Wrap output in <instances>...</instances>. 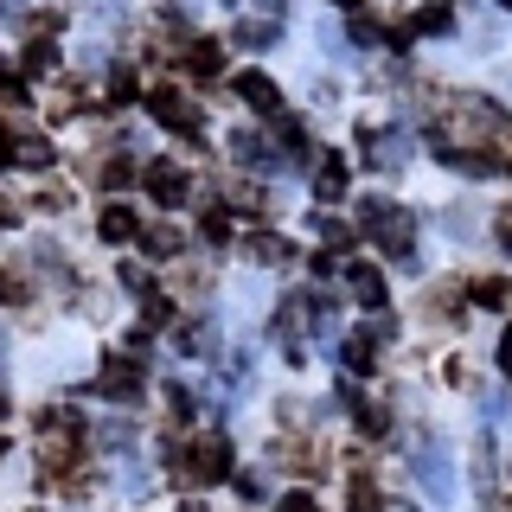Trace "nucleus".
Returning a JSON list of instances; mask_svg holds the SVG:
<instances>
[{
  "label": "nucleus",
  "instance_id": "nucleus-1",
  "mask_svg": "<svg viewBox=\"0 0 512 512\" xmlns=\"http://www.w3.org/2000/svg\"><path fill=\"white\" fill-rule=\"evenodd\" d=\"M359 231L372 237V244L391 256L397 269H416V224L404 205H391V199H359Z\"/></svg>",
  "mask_w": 512,
  "mask_h": 512
},
{
  "label": "nucleus",
  "instance_id": "nucleus-2",
  "mask_svg": "<svg viewBox=\"0 0 512 512\" xmlns=\"http://www.w3.org/2000/svg\"><path fill=\"white\" fill-rule=\"evenodd\" d=\"M173 474H180L186 487H218V480H231V448H224V436H199L173 461Z\"/></svg>",
  "mask_w": 512,
  "mask_h": 512
},
{
  "label": "nucleus",
  "instance_id": "nucleus-3",
  "mask_svg": "<svg viewBox=\"0 0 512 512\" xmlns=\"http://www.w3.org/2000/svg\"><path fill=\"white\" fill-rule=\"evenodd\" d=\"M148 116H154L160 128H173V135H186V141L205 135V116H199V109H192L173 84H154V90H148Z\"/></svg>",
  "mask_w": 512,
  "mask_h": 512
},
{
  "label": "nucleus",
  "instance_id": "nucleus-4",
  "mask_svg": "<svg viewBox=\"0 0 512 512\" xmlns=\"http://www.w3.org/2000/svg\"><path fill=\"white\" fill-rule=\"evenodd\" d=\"M96 384H103V397H116V404H135V397H141V359H135V352H109L103 372H96Z\"/></svg>",
  "mask_w": 512,
  "mask_h": 512
},
{
  "label": "nucleus",
  "instance_id": "nucleus-5",
  "mask_svg": "<svg viewBox=\"0 0 512 512\" xmlns=\"http://www.w3.org/2000/svg\"><path fill=\"white\" fill-rule=\"evenodd\" d=\"M410 468H416V480H423V487L436 493V500H448V493H455V474H448V455H442L436 442H423V448H416V461H410Z\"/></svg>",
  "mask_w": 512,
  "mask_h": 512
},
{
  "label": "nucleus",
  "instance_id": "nucleus-6",
  "mask_svg": "<svg viewBox=\"0 0 512 512\" xmlns=\"http://www.w3.org/2000/svg\"><path fill=\"white\" fill-rule=\"evenodd\" d=\"M346 180H352L346 154H320V160H314V199H320V205H340V199H346Z\"/></svg>",
  "mask_w": 512,
  "mask_h": 512
},
{
  "label": "nucleus",
  "instance_id": "nucleus-7",
  "mask_svg": "<svg viewBox=\"0 0 512 512\" xmlns=\"http://www.w3.org/2000/svg\"><path fill=\"white\" fill-rule=\"evenodd\" d=\"M378 340H391V320H378V327L372 333H352V340L340 346V365H346V372H372V352H378Z\"/></svg>",
  "mask_w": 512,
  "mask_h": 512
},
{
  "label": "nucleus",
  "instance_id": "nucleus-8",
  "mask_svg": "<svg viewBox=\"0 0 512 512\" xmlns=\"http://www.w3.org/2000/svg\"><path fill=\"white\" fill-rule=\"evenodd\" d=\"M237 96H244V103L256 109V116H282V90L269 84L263 71H244V77H237Z\"/></svg>",
  "mask_w": 512,
  "mask_h": 512
},
{
  "label": "nucleus",
  "instance_id": "nucleus-9",
  "mask_svg": "<svg viewBox=\"0 0 512 512\" xmlns=\"http://www.w3.org/2000/svg\"><path fill=\"white\" fill-rule=\"evenodd\" d=\"M148 192L160 205H186V173L173 167V160H154V167H148Z\"/></svg>",
  "mask_w": 512,
  "mask_h": 512
},
{
  "label": "nucleus",
  "instance_id": "nucleus-10",
  "mask_svg": "<svg viewBox=\"0 0 512 512\" xmlns=\"http://www.w3.org/2000/svg\"><path fill=\"white\" fill-rule=\"evenodd\" d=\"M96 237H103V244H128V237H141V224H135V212H128V205H103Z\"/></svg>",
  "mask_w": 512,
  "mask_h": 512
},
{
  "label": "nucleus",
  "instance_id": "nucleus-11",
  "mask_svg": "<svg viewBox=\"0 0 512 512\" xmlns=\"http://www.w3.org/2000/svg\"><path fill=\"white\" fill-rule=\"evenodd\" d=\"M346 282H352V301H365L372 314L384 308V276H378L372 263H352V276H346Z\"/></svg>",
  "mask_w": 512,
  "mask_h": 512
},
{
  "label": "nucleus",
  "instance_id": "nucleus-12",
  "mask_svg": "<svg viewBox=\"0 0 512 512\" xmlns=\"http://www.w3.org/2000/svg\"><path fill=\"white\" fill-rule=\"evenodd\" d=\"M186 71H192V77H224V45L192 39V45H186Z\"/></svg>",
  "mask_w": 512,
  "mask_h": 512
},
{
  "label": "nucleus",
  "instance_id": "nucleus-13",
  "mask_svg": "<svg viewBox=\"0 0 512 512\" xmlns=\"http://www.w3.org/2000/svg\"><path fill=\"white\" fill-rule=\"evenodd\" d=\"M288 256H295V250H288V237H276V231H256L250 237V263L276 269V263H288Z\"/></svg>",
  "mask_w": 512,
  "mask_h": 512
},
{
  "label": "nucleus",
  "instance_id": "nucleus-14",
  "mask_svg": "<svg viewBox=\"0 0 512 512\" xmlns=\"http://www.w3.org/2000/svg\"><path fill=\"white\" fill-rule=\"evenodd\" d=\"M13 160H20V167H52L58 148L45 135H20V141H13Z\"/></svg>",
  "mask_w": 512,
  "mask_h": 512
},
{
  "label": "nucleus",
  "instance_id": "nucleus-15",
  "mask_svg": "<svg viewBox=\"0 0 512 512\" xmlns=\"http://www.w3.org/2000/svg\"><path fill=\"white\" fill-rule=\"evenodd\" d=\"M231 154L244 160V167H269V160H276V154H269V141L250 135V128H237V135H231Z\"/></svg>",
  "mask_w": 512,
  "mask_h": 512
},
{
  "label": "nucleus",
  "instance_id": "nucleus-16",
  "mask_svg": "<svg viewBox=\"0 0 512 512\" xmlns=\"http://www.w3.org/2000/svg\"><path fill=\"white\" fill-rule=\"evenodd\" d=\"M141 250H148V256H180L186 237L173 231V224H148V231H141Z\"/></svg>",
  "mask_w": 512,
  "mask_h": 512
},
{
  "label": "nucleus",
  "instance_id": "nucleus-17",
  "mask_svg": "<svg viewBox=\"0 0 512 512\" xmlns=\"http://www.w3.org/2000/svg\"><path fill=\"white\" fill-rule=\"evenodd\" d=\"M231 39H237V45H256V52H263V45H276V20H256V13H250V20H237Z\"/></svg>",
  "mask_w": 512,
  "mask_h": 512
},
{
  "label": "nucleus",
  "instance_id": "nucleus-18",
  "mask_svg": "<svg viewBox=\"0 0 512 512\" xmlns=\"http://www.w3.org/2000/svg\"><path fill=\"white\" fill-rule=\"evenodd\" d=\"M410 32H455V7H448V0H436V7H423L410 20Z\"/></svg>",
  "mask_w": 512,
  "mask_h": 512
},
{
  "label": "nucleus",
  "instance_id": "nucleus-19",
  "mask_svg": "<svg viewBox=\"0 0 512 512\" xmlns=\"http://www.w3.org/2000/svg\"><path fill=\"white\" fill-rule=\"evenodd\" d=\"M212 346H218L212 327H199V320H192V327H180V352H186V359H199V352L212 359Z\"/></svg>",
  "mask_w": 512,
  "mask_h": 512
},
{
  "label": "nucleus",
  "instance_id": "nucleus-20",
  "mask_svg": "<svg viewBox=\"0 0 512 512\" xmlns=\"http://www.w3.org/2000/svg\"><path fill=\"white\" fill-rule=\"evenodd\" d=\"M468 295H474V308H506V282L500 276H474Z\"/></svg>",
  "mask_w": 512,
  "mask_h": 512
},
{
  "label": "nucleus",
  "instance_id": "nucleus-21",
  "mask_svg": "<svg viewBox=\"0 0 512 512\" xmlns=\"http://www.w3.org/2000/svg\"><path fill=\"white\" fill-rule=\"evenodd\" d=\"M352 39H359V45H378V39H391V26H378L372 13H352Z\"/></svg>",
  "mask_w": 512,
  "mask_h": 512
},
{
  "label": "nucleus",
  "instance_id": "nucleus-22",
  "mask_svg": "<svg viewBox=\"0 0 512 512\" xmlns=\"http://www.w3.org/2000/svg\"><path fill=\"white\" fill-rule=\"evenodd\" d=\"M45 71H52V45L32 39V45H26V77H45Z\"/></svg>",
  "mask_w": 512,
  "mask_h": 512
},
{
  "label": "nucleus",
  "instance_id": "nucleus-23",
  "mask_svg": "<svg viewBox=\"0 0 512 512\" xmlns=\"http://www.w3.org/2000/svg\"><path fill=\"white\" fill-rule=\"evenodd\" d=\"M352 512H384V500H378V493H372V480H352Z\"/></svg>",
  "mask_w": 512,
  "mask_h": 512
},
{
  "label": "nucleus",
  "instance_id": "nucleus-24",
  "mask_svg": "<svg viewBox=\"0 0 512 512\" xmlns=\"http://www.w3.org/2000/svg\"><path fill=\"white\" fill-rule=\"evenodd\" d=\"M359 429H365V436H384V429H391V416H384V404H359Z\"/></svg>",
  "mask_w": 512,
  "mask_h": 512
},
{
  "label": "nucleus",
  "instance_id": "nucleus-25",
  "mask_svg": "<svg viewBox=\"0 0 512 512\" xmlns=\"http://www.w3.org/2000/svg\"><path fill=\"white\" fill-rule=\"evenodd\" d=\"M199 237H205V244H224V237H231V218H224V212H205Z\"/></svg>",
  "mask_w": 512,
  "mask_h": 512
},
{
  "label": "nucleus",
  "instance_id": "nucleus-26",
  "mask_svg": "<svg viewBox=\"0 0 512 512\" xmlns=\"http://www.w3.org/2000/svg\"><path fill=\"white\" fill-rule=\"evenodd\" d=\"M276 128H282V141H288V148H308V122H295V116H282Z\"/></svg>",
  "mask_w": 512,
  "mask_h": 512
},
{
  "label": "nucleus",
  "instance_id": "nucleus-27",
  "mask_svg": "<svg viewBox=\"0 0 512 512\" xmlns=\"http://www.w3.org/2000/svg\"><path fill=\"white\" fill-rule=\"evenodd\" d=\"M109 96H116V103H135V77H128V71H109Z\"/></svg>",
  "mask_w": 512,
  "mask_h": 512
},
{
  "label": "nucleus",
  "instance_id": "nucleus-28",
  "mask_svg": "<svg viewBox=\"0 0 512 512\" xmlns=\"http://www.w3.org/2000/svg\"><path fill=\"white\" fill-rule=\"evenodd\" d=\"M128 180H135V167H128V160H109V167H103V186H128Z\"/></svg>",
  "mask_w": 512,
  "mask_h": 512
},
{
  "label": "nucleus",
  "instance_id": "nucleus-29",
  "mask_svg": "<svg viewBox=\"0 0 512 512\" xmlns=\"http://www.w3.org/2000/svg\"><path fill=\"white\" fill-rule=\"evenodd\" d=\"M122 288H135V295H148V269H141V263H122Z\"/></svg>",
  "mask_w": 512,
  "mask_h": 512
},
{
  "label": "nucleus",
  "instance_id": "nucleus-30",
  "mask_svg": "<svg viewBox=\"0 0 512 512\" xmlns=\"http://www.w3.org/2000/svg\"><path fill=\"white\" fill-rule=\"evenodd\" d=\"M231 480H237V493H244V500H263V493H269L263 474H231Z\"/></svg>",
  "mask_w": 512,
  "mask_h": 512
},
{
  "label": "nucleus",
  "instance_id": "nucleus-31",
  "mask_svg": "<svg viewBox=\"0 0 512 512\" xmlns=\"http://www.w3.org/2000/svg\"><path fill=\"white\" fill-rule=\"evenodd\" d=\"M167 404H173V416H192V391L186 384H167Z\"/></svg>",
  "mask_w": 512,
  "mask_h": 512
},
{
  "label": "nucleus",
  "instance_id": "nucleus-32",
  "mask_svg": "<svg viewBox=\"0 0 512 512\" xmlns=\"http://www.w3.org/2000/svg\"><path fill=\"white\" fill-rule=\"evenodd\" d=\"M0 103H26V84H20V77L0 71Z\"/></svg>",
  "mask_w": 512,
  "mask_h": 512
},
{
  "label": "nucleus",
  "instance_id": "nucleus-33",
  "mask_svg": "<svg viewBox=\"0 0 512 512\" xmlns=\"http://www.w3.org/2000/svg\"><path fill=\"white\" fill-rule=\"evenodd\" d=\"M276 512H320V506H314V493H288Z\"/></svg>",
  "mask_w": 512,
  "mask_h": 512
},
{
  "label": "nucleus",
  "instance_id": "nucleus-34",
  "mask_svg": "<svg viewBox=\"0 0 512 512\" xmlns=\"http://www.w3.org/2000/svg\"><path fill=\"white\" fill-rule=\"evenodd\" d=\"M500 372L512 378V327H506V340H500Z\"/></svg>",
  "mask_w": 512,
  "mask_h": 512
},
{
  "label": "nucleus",
  "instance_id": "nucleus-35",
  "mask_svg": "<svg viewBox=\"0 0 512 512\" xmlns=\"http://www.w3.org/2000/svg\"><path fill=\"white\" fill-rule=\"evenodd\" d=\"M263 7V20H282V0H256Z\"/></svg>",
  "mask_w": 512,
  "mask_h": 512
},
{
  "label": "nucleus",
  "instance_id": "nucleus-36",
  "mask_svg": "<svg viewBox=\"0 0 512 512\" xmlns=\"http://www.w3.org/2000/svg\"><path fill=\"white\" fill-rule=\"evenodd\" d=\"M0 224H7V199H0Z\"/></svg>",
  "mask_w": 512,
  "mask_h": 512
},
{
  "label": "nucleus",
  "instance_id": "nucleus-37",
  "mask_svg": "<svg viewBox=\"0 0 512 512\" xmlns=\"http://www.w3.org/2000/svg\"><path fill=\"white\" fill-rule=\"evenodd\" d=\"M384 512H410V506H384Z\"/></svg>",
  "mask_w": 512,
  "mask_h": 512
},
{
  "label": "nucleus",
  "instance_id": "nucleus-38",
  "mask_svg": "<svg viewBox=\"0 0 512 512\" xmlns=\"http://www.w3.org/2000/svg\"><path fill=\"white\" fill-rule=\"evenodd\" d=\"M0 461H7V442H0Z\"/></svg>",
  "mask_w": 512,
  "mask_h": 512
},
{
  "label": "nucleus",
  "instance_id": "nucleus-39",
  "mask_svg": "<svg viewBox=\"0 0 512 512\" xmlns=\"http://www.w3.org/2000/svg\"><path fill=\"white\" fill-rule=\"evenodd\" d=\"M340 7H359V0H340Z\"/></svg>",
  "mask_w": 512,
  "mask_h": 512
},
{
  "label": "nucleus",
  "instance_id": "nucleus-40",
  "mask_svg": "<svg viewBox=\"0 0 512 512\" xmlns=\"http://www.w3.org/2000/svg\"><path fill=\"white\" fill-rule=\"evenodd\" d=\"M506 7H512V0H506Z\"/></svg>",
  "mask_w": 512,
  "mask_h": 512
}]
</instances>
